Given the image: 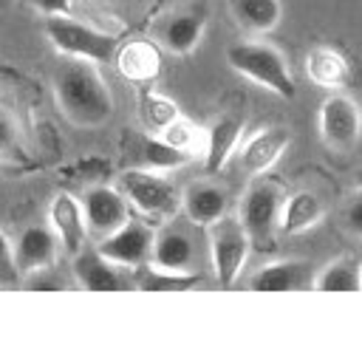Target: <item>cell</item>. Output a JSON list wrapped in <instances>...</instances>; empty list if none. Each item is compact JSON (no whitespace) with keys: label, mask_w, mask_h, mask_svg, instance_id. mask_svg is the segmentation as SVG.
Masks as SVG:
<instances>
[{"label":"cell","mask_w":362,"mask_h":362,"mask_svg":"<svg viewBox=\"0 0 362 362\" xmlns=\"http://www.w3.org/2000/svg\"><path fill=\"white\" fill-rule=\"evenodd\" d=\"M181 116V110H178V105L167 96V93H161V90H147L144 96H141V119L147 122V127L150 130H164L173 119H178Z\"/></svg>","instance_id":"26"},{"label":"cell","mask_w":362,"mask_h":362,"mask_svg":"<svg viewBox=\"0 0 362 362\" xmlns=\"http://www.w3.org/2000/svg\"><path fill=\"white\" fill-rule=\"evenodd\" d=\"M17 269H14V255H11V243L8 238L0 232V280H17Z\"/></svg>","instance_id":"30"},{"label":"cell","mask_w":362,"mask_h":362,"mask_svg":"<svg viewBox=\"0 0 362 362\" xmlns=\"http://www.w3.org/2000/svg\"><path fill=\"white\" fill-rule=\"evenodd\" d=\"M348 229L354 235L362 232V195L359 192H354L351 201H348Z\"/></svg>","instance_id":"32"},{"label":"cell","mask_w":362,"mask_h":362,"mask_svg":"<svg viewBox=\"0 0 362 362\" xmlns=\"http://www.w3.org/2000/svg\"><path fill=\"white\" fill-rule=\"evenodd\" d=\"M206 240H209V257H212V269L218 277L221 288H232L243 272V263L249 257V235L243 232L238 215H221L218 221H212L206 226Z\"/></svg>","instance_id":"5"},{"label":"cell","mask_w":362,"mask_h":362,"mask_svg":"<svg viewBox=\"0 0 362 362\" xmlns=\"http://www.w3.org/2000/svg\"><path fill=\"white\" fill-rule=\"evenodd\" d=\"M71 272L76 277V286L85 291H124L130 283L122 277L119 266L110 263L99 249H79L74 255Z\"/></svg>","instance_id":"11"},{"label":"cell","mask_w":362,"mask_h":362,"mask_svg":"<svg viewBox=\"0 0 362 362\" xmlns=\"http://www.w3.org/2000/svg\"><path fill=\"white\" fill-rule=\"evenodd\" d=\"M311 277H314V269L305 260H274V263L260 266L252 274L249 288L266 291V294H274V291H303V288H311Z\"/></svg>","instance_id":"13"},{"label":"cell","mask_w":362,"mask_h":362,"mask_svg":"<svg viewBox=\"0 0 362 362\" xmlns=\"http://www.w3.org/2000/svg\"><path fill=\"white\" fill-rule=\"evenodd\" d=\"M31 8H37L40 14L51 17V14H68L71 8V0H28Z\"/></svg>","instance_id":"31"},{"label":"cell","mask_w":362,"mask_h":362,"mask_svg":"<svg viewBox=\"0 0 362 362\" xmlns=\"http://www.w3.org/2000/svg\"><path fill=\"white\" fill-rule=\"evenodd\" d=\"M359 107L348 93H331L320 105V136L334 153H351L359 144Z\"/></svg>","instance_id":"7"},{"label":"cell","mask_w":362,"mask_h":362,"mask_svg":"<svg viewBox=\"0 0 362 362\" xmlns=\"http://www.w3.org/2000/svg\"><path fill=\"white\" fill-rule=\"evenodd\" d=\"M133 272H136V277H133L130 286L139 288V291H144V294H178V291H192V288H198L204 283V277L195 274V272H189V269L187 272L158 269L150 260L141 263V266H136Z\"/></svg>","instance_id":"18"},{"label":"cell","mask_w":362,"mask_h":362,"mask_svg":"<svg viewBox=\"0 0 362 362\" xmlns=\"http://www.w3.org/2000/svg\"><path fill=\"white\" fill-rule=\"evenodd\" d=\"M17 141H20V124H17L14 113L0 105V156L11 153L17 147Z\"/></svg>","instance_id":"29"},{"label":"cell","mask_w":362,"mask_h":362,"mask_svg":"<svg viewBox=\"0 0 362 362\" xmlns=\"http://www.w3.org/2000/svg\"><path fill=\"white\" fill-rule=\"evenodd\" d=\"M136 141H139V158L144 161L147 170H156V173L175 170L181 164H187V158H189L184 150L167 144L161 136H139Z\"/></svg>","instance_id":"25"},{"label":"cell","mask_w":362,"mask_h":362,"mask_svg":"<svg viewBox=\"0 0 362 362\" xmlns=\"http://www.w3.org/2000/svg\"><path fill=\"white\" fill-rule=\"evenodd\" d=\"M288 141H291V136H288V130L280 127V124L255 130V133L243 141V147H240V153H238L240 170H243L246 175H263V173H269V170L283 158V153L288 150Z\"/></svg>","instance_id":"10"},{"label":"cell","mask_w":362,"mask_h":362,"mask_svg":"<svg viewBox=\"0 0 362 362\" xmlns=\"http://www.w3.org/2000/svg\"><path fill=\"white\" fill-rule=\"evenodd\" d=\"M201 34H204V20L195 17V14H178L173 17L167 25H164V48L173 51V54H189L195 51V45L201 42Z\"/></svg>","instance_id":"24"},{"label":"cell","mask_w":362,"mask_h":362,"mask_svg":"<svg viewBox=\"0 0 362 362\" xmlns=\"http://www.w3.org/2000/svg\"><path fill=\"white\" fill-rule=\"evenodd\" d=\"M322 218H325L322 198L311 189H297L291 195H283L277 229L283 235H303V232H311Z\"/></svg>","instance_id":"15"},{"label":"cell","mask_w":362,"mask_h":362,"mask_svg":"<svg viewBox=\"0 0 362 362\" xmlns=\"http://www.w3.org/2000/svg\"><path fill=\"white\" fill-rule=\"evenodd\" d=\"M119 184H122L127 204H133L147 218L164 221V218L175 215L181 206L175 187L167 178H161L156 170H124Z\"/></svg>","instance_id":"6"},{"label":"cell","mask_w":362,"mask_h":362,"mask_svg":"<svg viewBox=\"0 0 362 362\" xmlns=\"http://www.w3.org/2000/svg\"><path fill=\"white\" fill-rule=\"evenodd\" d=\"M48 218H51V232L57 235V243L68 255H76L85 246V238H88V223H85V215H82V204L71 192H57L51 198Z\"/></svg>","instance_id":"12"},{"label":"cell","mask_w":362,"mask_h":362,"mask_svg":"<svg viewBox=\"0 0 362 362\" xmlns=\"http://www.w3.org/2000/svg\"><path fill=\"white\" fill-rule=\"evenodd\" d=\"M161 139H164L167 144H173V147L184 150L187 156H192V153H198V150H201V130H198L189 119H184V116L173 119V122L161 130Z\"/></svg>","instance_id":"27"},{"label":"cell","mask_w":362,"mask_h":362,"mask_svg":"<svg viewBox=\"0 0 362 362\" xmlns=\"http://www.w3.org/2000/svg\"><path fill=\"white\" fill-rule=\"evenodd\" d=\"M45 37L57 45L59 54L88 62H110L116 54V37L99 28H90L68 14H51L45 17Z\"/></svg>","instance_id":"3"},{"label":"cell","mask_w":362,"mask_h":362,"mask_svg":"<svg viewBox=\"0 0 362 362\" xmlns=\"http://www.w3.org/2000/svg\"><path fill=\"white\" fill-rule=\"evenodd\" d=\"M311 288L317 291H359L362 288V272L356 257H337L311 277Z\"/></svg>","instance_id":"23"},{"label":"cell","mask_w":362,"mask_h":362,"mask_svg":"<svg viewBox=\"0 0 362 362\" xmlns=\"http://www.w3.org/2000/svg\"><path fill=\"white\" fill-rule=\"evenodd\" d=\"M23 286L31 288V291H62L68 283L59 277V272H54V266H45V269H37V272H28L23 274Z\"/></svg>","instance_id":"28"},{"label":"cell","mask_w":362,"mask_h":362,"mask_svg":"<svg viewBox=\"0 0 362 362\" xmlns=\"http://www.w3.org/2000/svg\"><path fill=\"white\" fill-rule=\"evenodd\" d=\"M243 136V119L240 116H221L209 124L206 130V170L209 173H221L226 167V161L232 158V153L238 150Z\"/></svg>","instance_id":"20"},{"label":"cell","mask_w":362,"mask_h":362,"mask_svg":"<svg viewBox=\"0 0 362 362\" xmlns=\"http://www.w3.org/2000/svg\"><path fill=\"white\" fill-rule=\"evenodd\" d=\"M195 246L192 238L181 229H164L161 235L153 238L150 249V263L158 269H173V272H187L192 266Z\"/></svg>","instance_id":"21"},{"label":"cell","mask_w":362,"mask_h":362,"mask_svg":"<svg viewBox=\"0 0 362 362\" xmlns=\"http://www.w3.org/2000/svg\"><path fill=\"white\" fill-rule=\"evenodd\" d=\"M79 204H82L88 232H96V235H107L130 218V204L124 192L113 189L110 184H90Z\"/></svg>","instance_id":"9"},{"label":"cell","mask_w":362,"mask_h":362,"mask_svg":"<svg viewBox=\"0 0 362 362\" xmlns=\"http://www.w3.org/2000/svg\"><path fill=\"white\" fill-rule=\"evenodd\" d=\"M3 3H6V0H0V6H3Z\"/></svg>","instance_id":"33"},{"label":"cell","mask_w":362,"mask_h":362,"mask_svg":"<svg viewBox=\"0 0 362 362\" xmlns=\"http://www.w3.org/2000/svg\"><path fill=\"white\" fill-rule=\"evenodd\" d=\"M57 249H59V243H57V235L51 229H45V226H28L17 238V243L11 246L17 274H28V272L54 266Z\"/></svg>","instance_id":"14"},{"label":"cell","mask_w":362,"mask_h":362,"mask_svg":"<svg viewBox=\"0 0 362 362\" xmlns=\"http://www.w3.org/2000/svg\"><path fill=\"white\" fill-rule=\"evenodd\" d=\"M226 204H229L226 189L212 181H192L181 195L184 215L195 226H209L212 221H218L226 212Z\"/></svg>","instance_id":"17"},{"label":"cell","mask_w":362,"mask_h":362,"mask_svg":"<svg viewBox=\"0 0 362 362\" xmlns=\"http://www.w3.org/2000/svg\"><path fill=\"white\" fill-rule=\"evenodd\" d=\"M226 59L240 76L257 82L260 88L272 90L280 99H294V76L288 71L286 57L274 45L263 40L238 42L226 51Z\"/></svg>","instance_id":"2"},{"label":"cell","mask_w":362,"mask_h":362,"mask_svg":"<svg viewBox=\"0 0 362 362\" xmlns=\"http://www.w3.org/2000/svg\"><path fill=\"white\" fill-rule=\"evenodd\" d=\"M116 68L130 82H147L161 68V51L147 40H127L124 45H116Z\"/></svg>","instance_id":"19"},{"label":"cell","mask_w":362,"mask_h":362,"mask_svg":"<svg viewBox=\"0 0 362 362\" xmlns=\"http://www.w3.org/2000/svg\"><path fill=\"white\" fill-rule=\"evenodd\" d=\"M54 96L62 116L76 127H99L113 113V96L102 74L88 59L59 65L54 74Z\"/></svg>","instance_id":"1"},{"label":"cell","mask_w":362,"mask_h":362,"mask_svg":"<svg viewBox=\"0 0 362 362\" xmlns=\"http://www.w3.org/2000/svg\"><path fill=\"white\" fill-rule=\"evenodd\" d=\"M229 8H232V17L238 20V25L252 34H266V31L277 28V23L283 17L280 0H229Z\"/></svg>","instance_id":"22"},{"label":"cell","mask_w":362,"mask_h":362,"mask_svg":"<svg viewBox=\"0 0 362 362\" xmlns=\"http://www.w3.org/2000/svg\"><path fill=\"white\" fill-rule=\"evenodd\" d=\"M153 238H156V232H153L147 223L127 218L119 229L107 232V235L99 240L96 249H99L110 263H116L119 269H136V266H141V263L150 260Z\"/></svg>","instance_id":"8"},{"label":"cell","mask_w":362,"mask_h":362,"mask_svg":"<svg viewBox=\"0 0 362 362\" xmlns=\"http://www.w3.org/2000/svg\"><path fill=\"white\" fill-rule=\"evenodd\" d=\"M305 74L320 88L342 90L351 82V62L342 51H337L331 45H314L305 54Z\"/></svg>","instance_id":"16"},{"label":"cell","mask_w":362,"mask_h":362,"mask_svg":"<svg viewBox=\"0 0 362 362\" xmlns=\"http://www.w3.org/2000/svg\"><path fill=\"white\" fill-rule=\"evenodd\" d=\"M280 206H283V189L266 178L252 181L249 189L243 192L238 206V221L255 249H266L274 243Z\"/></svg>","instance_id":"4"}]
</instances>
